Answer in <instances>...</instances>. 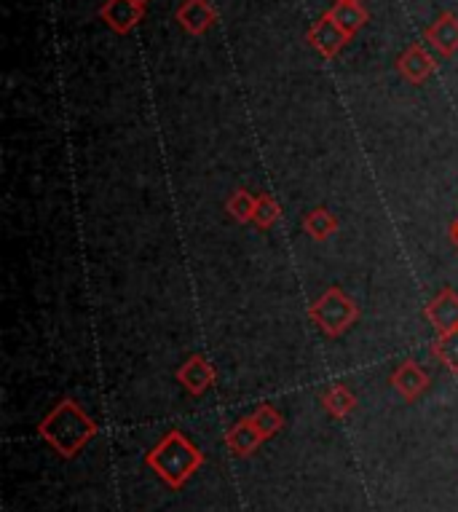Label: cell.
Listing matches in <instances>:
<instances>
[{
    "instance_id": "6da1fadb",
    "label": "cell",
    "mask_w": 458,
    "mask_h": 512,
    "mask_svg": "<svg viewBox=\"0 0 458 512\" xmlns=\"http://www.w3.org/2000/svg\"><path fill=\"white\" fill-rule=\"evenodd\" d=\"M38 435L57 451L62 459H75L84 451L86 443H92L100 435L97 421L81 408V405L65 397L51 408L38 424Z\"/></svg>"
},
{
    "instance_id": "7a4b0ae2",
    "label": "cell",
    "mask_w": 458,
    "mask_h": 512,
    "mask_svg": "<svg viewBox=\"0 0 458 512\" xmlns=\"http://www.w3.org/2000/svg\"><path fill=\"white\" fill-rule=\"evenodd\" d=\"M145 464L159 475L161 483L180 491L204 467V451L191 443L180 429H167L159 437V443L145 454Z\"/></svg>"
},
{
    "instance_id": "3957f363",
    "label": "cell",
    "mask_w": 458,
    "mask_h": 512,
    "mask_svg": "<svg viewBox=\"0 0 458 512\" xmlns=\"http://www.w3.org/2000/svg\"><path fill=\"white\" fill-rule=\"evenodd\" d=\"M311 322L322 330V336L341 338L346 336L359 319V306L341 287H327L317 301L309 306Z\"/></svg>"
},
{
    "instance_id": "277c9868",
    "label": "cell",
    "mask_w": 458,
    "mask_h": 512,
    "mask_svg": "<svg viewBox=\"0 0 458 512\" xmlns=\"http://www.w3.org/2000/svg\"><path fill=\"white\" fill-rule=\"evenodd\" d=\"M389 384L397 389V395H400L405 403H416V400H421V397L429 392L432 378H429V373H426L416 360H405L392 370Z\"/></svg>"
},
{
    "instance_id": "5b68a950",
    "label": "cell",
    "mask_w": 458,
    "mask_h": 512,
    "mask_svg": "<svg viewBox=\"0 0 458 512\" xmlns=\"http://www.w3.org/2000/svg\"><path fill=\"white\" fill-rule=\"evenodd\" d=\"M306 41L311 43V49L317 51L322 59H335L341 54V49L346 43L351 41L349 35L343 33L341 27L335 25L333 17L330 14H322V17L309 27V33H306Z\"/></svg>"
},
{
    "instance_id": "8992f818",
    "label": "cell",
    "mask_w": 458,
    "mask_h": 512,
    "mask_svg": "<svg viewBox=\"0 0 458 512\" xmlns=\"http://www.w3.org/2000/svg\"><path fill=\"white\" fill-rule=\"evenodd\" d=\"M424 317L437 330V336H445V333L458 330V290L442 287L440 293L434 295L432 301L424 306Z\"/></svg>"
},
{
    "instance_id": "52a82bcc",
    "label": "cell",
    "mask_w": 458,
    "mask_h": 512,
    "mask_svg": "<svg viewBox=\"0 0 458 512\" xmlns=\"http://www.w3.org/2000/svg\"><path fill=\"white\" fill-rule=\"evenodd\" d=\"M397 73H400L408 84L421 86L437 73V59H434L421 43H410L408 49L397 57Z\"/></svg>"
},
{
    "instance_id": "ba28073f",
    "label": "cell",
    "mask_w": 458,
    "mask_h": 512,
    "mask_svg": "<svg viewBox=\"0 0 458 512\" xmlns=\"http://www.w3.org/2000/svg\"><path fill=\"white\" fill-rule=\"evenodd\" d=\"M145 17V6L137 0H105L100 6V19L116 35H129Z\"/></svg>"
},
{
    "instance_id": "9c48e42d",
    "label": "cell",
    "mask_w": 458,
    "mask_h": 512,
    "mask_svg": "<svg viewBox=\"0 0 458 512\" xmlns=\"http://www.w3.org/2000/svg\"><path fill=\"white\" fill-rule=\"evenodd\" d=\"M177 381L183 384L185 392L193 397L207 395L209 387L217 381V370L215 365H209V360L204 354H193L188 360L177 368Z\"/></svg>"
},
{
    "instance_id": "30bf717a",
    "label": "cell",
    "mask_w": 458,
    "mask_h": 512,
    "mask_svg": "<svg viewBox=\"0 0 458 512\" xmlns=\"http://www.w3.org/2000/svg\"><path fill=\"white\" fill-rule=\"evenodd\" d=\"M177 25L188 35H204L209 27L217 25V11L209 0H183L175 11Z\"/></svg>"
},
{
    "instance_id": "8fae6325",
    "label": "cell",
    "mask_w": 458,
    "mask_h": 512,
    "mask_svg": "<svg viewBox=\"0 0 458 512\" xmlns=\"http://www.w3.org/2000/svg\"><path fill=\"white\" fill-rule=\"evenodd\" d=\"M424 38L429 41L440 57L450 59L453 54H458V17L450 14V11H442L440 17L434 19L432 25L424 30Z\"/></svg>"
},
{
    "instance_id": "7c38bea8",
    "label": "cell",
    "mask_w": 458,
    "mask_h": 512,
    "mask_svg": "<svg viewBox=\"0 0 458 512\" xmlns=\"http://www.w3.org/2000/svg\"><path fill=\"white\" fill-rule=\"evenodd\" d=\"M263 443H266V437L260 435V429L252 424L250 416L239 419L234 427L225 432V445H228V451L234 456H239V459L252 456Z\"/></svg>"
},
{
    "instance_id": "4fadbf2b",
    "label": "cell",
    "mask_w": 458,
    "mask_h": 512,
    "mask_svg": "<svg viewBox=\"0 0 458 512\" xmlns=\"http://www.w3.org/2000/svg\"><path fill=\"white\" fill-rule=\"evenodd\" d=\"M327 14L333 17L335 25L341 27L349 38H354L367 25V19H370L365 6L362 3H351V0H335V6Z\"/></svg>"
},
{
    "instance_id": "5bb4252c",
    "label": "cell",
    "mask_w": 458,
    "mask_h": 512,
    "mask_svg": "<svg viewBox=\"0 0 458 512\" xmlns=\"http://www.w3.org/2000/svg\"><path fill=\"white\" fill-rule=\"evenodd\" d=\"M322 405H325V411L333 416V419H346L354 413L357 408V397L351 392L346 384H333L330 389H325V395H322Z\"/></svg>"
},
{
    "instance_id": "9a60e30c",
    "label": "cell",
    "mask_w": 458,
    "mask_h": 512,
    "mask_svg": "<svg viewBox=\"0 0 458 512\" xmlns=\"http://www.w3.org/2000/svg\"><path fill=\"white\" fill-rule=\"evenodd\" d=\"M303 231L314 239V242H325L338 231V218L327 207H317L303 218Z\"/></svg>"
},
{
    "instance_id": "2e32d148",
    "label": "cell",
    "mask_w": 458,
    "mask_h": 512,
    "mask_svg": "<svg viewBox=\"0 0 458 512\" xmlns=\"http://www.w3.org/2000/svg\"><path fill=\"white\" fill-rule=\"evenodd\" d=\"M255 207H258V196L250 194L247 188H236V191H231L228 202H225L228 215H231L236 223H244V226L255 220Z\"/></svg>"
},
{
    "instance_id": "e0dca14e",
    "label": "cell",
    "mask_w": 458,
    "mask_h": 512,
    "mask_svg": "<svg viewBox=\"0 0 458 512\" xmlns=\"http://www.w3.org/2000/svg\"><path fill=\"white\" fill-rule=\"evenodd\" d=\"M432 354H434V360L440 362L442 368L450 370L453 376H458V330L434 338Z\"/></svg>"
},
{
    "instance_id": "ac0fdd59",
    "label": "cell",
    "mask_w": 458,
    "mask_h": 512,
    "mask_svg": "<svg viewBox=\"0 0 458 512\" xmlns=\"http://www.w3.org/2000/svg\"><path fill=\"white\" fill-rule=\"evenodd\" d=\"M250 419H252V424L260 429V435L266 437V440H271V437L279 435L284 427L282 413L276 411L274 405H268V403L258 405V408L250 413Z\"/></svg>"
},
{
    "instance_id": "d6986e66",
    "label": "cell",
    "mask_w": 458,
    "mask_h": 512,
    "mask_svg": "<svg viewBox=\"0 0 458 512\" xmlns=\"http://www.w3.org/2000/svg\"><path fill=\"white\" fill-rule=\"evenodd\" d=\"M279 218H282V207H279V202H276L271 194H260L252 226L258 228V231H268V228H274L276 223H279Z\"/></svg>"
},
{
    "instance_id": "ffe728a7",
    "label": "cell",
    "mask_w": 458,
    "mask_h": 512,
    "mask_svg": "<svg viewBox=\"0 0 458 512\" xmlns=\"http://www.w3.org/2000/svg\"><path fill=\"white\" fill-rule=\"evenodd\" d=\"M450 242L456 244V250H458V218L450 223Z\"/></svg>"
},
{
    "instance_id": "44dd1931",
    "label": "cell",
    "mask_w": 458,
    "mask_h": 512,
    "mask_svg": "<svg viewBox=\"0 0 458 512\" xmlns=\"http://www.w3.org/2000/svg\"><path fill=\"white\" fill-rule=\"evenodd\" d=\"M137 3H142V6H148V3H150V0H137Z\"/></svg>"
},
{
    "instance_id": "7402d4cb",
    "label": "cell",
    "mask_w": 458,
    "mask_h": 512,
    "mask_svg": "<svg viewBox=\"0 0 458 512\" xmlns=\"http://www.w3.org/2000/svg\"><path fill=\"white\" fill-rule=\"evenodd\" d=\"M351 3H362V0H351Z\"/></svg>"
}]
</instances>
